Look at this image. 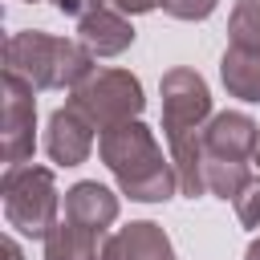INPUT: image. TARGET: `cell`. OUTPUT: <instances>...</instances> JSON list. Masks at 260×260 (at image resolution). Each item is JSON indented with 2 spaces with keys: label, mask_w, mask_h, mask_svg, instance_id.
Returning <instances> with one entry per match:
<instances>
[{
  "label": "cell",
  "mask_w": 260,
  "mask_h": 260,
  "mask_svg": "<svg viewBox=\"0 0 260 260\" xmlns=\"http://www.w3.org/2000/svg\"><path fill=\"white\" fill-rule=\"evenodd\" d=\"M98 158L118 183V195L134 203H167L179 191V175L171 154H162L154 130L134 118L98 134Z\"/></svg>",
  "instance_id": "1"
},
{
  "label": "cell",
  "mask_w": 260,
  "mask_h": 260,
  "mask_svg": "<svg viewBox=\"0 0 260 260\" xmlns=\"http://www.w3.org/2000/svg\"><path fill=\"white\" fill-rule=\"evenodd\" d=\"M98 57L77 37H57L45 28H20L4 41V73L24 77L37 93L41 89H65L73 93L98 65Z\"/></svg>",
  "instance_id": "2"
},
{
  "label": "cell",
  "mask_w": 260,
  "mask_h": 260,
  "mask_svg": "<svg viewBox=\"0 0 260 260\" xmlns=\"http://www.w3.org/2000/svg\"><path fill=\"white\" fill-rule=\"evenodd\" d=\"M0 203H4L8 228L28 236V240H45L61 223V207H65L61 191H57L53 167H41V162L4 167V175H0Z\"/></svg>",
  "instance_id": "3"
},
{
  "label": "cell",
  "mask_w": 260,
  "mask_h": 260,
  "mask_svg": "<svg viewBox=\"0 0 260 260\" xmlns=\"http://www.w3.org/2000/svg\"><path fill=\"white\" fill-rule=\"evenodd\" d=\"M69 106H77V110L98 126V134H102V130H110V126L134 122V118L146 110V93H142V81H138L130 69L98 65V69L69 93Z\"/></svg>",
  "instance_id": "4"
},
{
  "label": "cell",
  "mask_w": 260,
  "mask_h": 260,
  "mask_svg": "<svg viewBox=\"0 0 260 260\" xmlns=\"http://www.w3.org/2000/svg\"><path fill=\"white\" fill-rule=\"evenodd\" d=\"M158 98H162V138H183V134H195L211 122V89L203 81L199 69L191 65H175L162 73L158 81Z\"/></svg>",
  "instance_id": "5"
},
{
  "label": "cell",
  "mask_w": 260,
  "mask_h": 260,
  "mask_svg": "<svg viewBox=\"0 0 260 260\" xmlns=\"http://www.w3.org/2000/svg\"><path fill=\"white\" fill-rule=\"evenodd\" d=\"M37 89L16 77L4 73V122H0V158L4 167H20L32 162L37 150Z\"/></svg>",
  "instance_id": "6"
},
{
  "label": "cell",
  "mask_w": 260,
  "mask_h": 260,
  "mask_svg": "<svg viewBox=\"0 0 260 260\" xmlns=\"http://www.w3.org/2000/svg\"><path fill=\"white\" fill-rule=\"evenodd\" d=\"M93 142H98V126L77 110V106H57L45 122V154L49 162L57 167H81L89 154H93Z\"/></svg>",
  "instance_id": "7"
},
{
  "label": "cell",
  "mask_w": 260,
  "mask_h": 260,
  "mask_svg": "<svg viewBox=\"0 0 260 260\" xmlns=\"http://www.w3.org/2000/svg\"><path fill=\"white\" fill-rule=\"evenodd\" d=\"M256 142H260V126H256V118L244 114V110H219V114H211V122L203 126V146H207V154H215V158L252 162Z\"/></svg>",
  "instance_id": "8"
},
{
  "label": "cell",
  "mask_w": 260,
  "mask_h": 260,
  "mask_svg": "<svg viewBox=\"0 0 260 260\" xmlns=\"http://www.w3.org/2000/svg\"><path fill=\"white\" fill-rule=\"evenodd\" d=\"M118 211H122V199L118 191H110L106 183L98 179H81L65 191V215L69 223L77 228H93V232H110L118 223Z\"/></svg>",
  "instance_id": "9"
},
{
  "label": "cell",
  "mask_w": 260,
  "mask_h": 260,
  "mask_svg": "<svg viewBox=\"0 0 260 260\" xmlns=\"http://www.w3.org/2000/svg\"><path fill=\"white\" fill-rule=\"evenodd\" d=\"M77 41L93 53V57H122L134 45V24L130 16H122L118 8L102 4L98 12L77 20Z\"/></svg>",
  "instance_id": "10"
},
{
  "label": "cell",
  "mask_w": 260,
  "mask_h": 260,
  "mask_svg": "<svg viewBox=\"0 0 260 260\" xmlns=\"http://www.w3.org/2000/svg\"><path fill=\"white\" fill-rule=\"evenodd\" d=\"M45 260H114V232H93L61 219L45 240Z\"/></svg>",
  "instance_id": "11"
},
{
  "label": "cell",
  "mask_w": 260,
  "mask_h": 260,
  "mask_svg": "<svg viewBox=\"0 0 260 260\" xmlns=\"http://www.w3.org/2000/svg\"><path fill=\"white\" fill-rule=\"evenodd\" d=\"M114 260H179L171 236L154 219H130L114 232Z\"/></svg>",
  "instance_id": "12"
},
{
  "label": "cell",
  "mask_w": 260,
  "mask_h": 260,
  "mask_svg": "<svg viewBox=\"0 0 260 260\" xmlns=\"http://www.w3.org/2000/svg\"><path fill=\"white\" fill-rule=\"evenodd\" d=\"M219 81L232 98L260 106V49L228 45L223 57H219Z\"/></svg>",
  "instance_id": "13"
},
{
  "label": "cell",
  "mask_w": 260,
  "mask_h": 260,
  "mask_svg": "<svg viewBox=\"0 0 260 260\" xmlns=\"http://www.w3.org/2000/svg\"><path fill=\"white\" fill-rule=\"evenodd\" d=\"M248 183H252V162L207 154V195H215V199H223V203H228V199L236 203Z\"/></svg>",
  "instance_id": "14"
},
{
  "label": "cell",
  "mask_w": 260,
  "mask_h": 260,
  "mask_svg": "<svg viewBox=\"0 0 260 260\" xmlns=\"http://www.w3.org/2000/svg\"><path fill=\"white\" fill-rule=\"evenodd\" d=\"M228 45L260 49V0H236L228 16Z\"/></svg>",
  "instance_id": "15"
},
{
  "label": "cell",
  "mask_w": 260,
  "mask_h": 260,
  "mask_svg": "<svg viewBox=\"0 0 260 260\" xmlns=\"http://www.w3.org/2000/svg\"><path fill=\"white\" fill-rule=\"evenodd\" d=\"M219 8V0H162V12L175 20H207Z\"/></svg>",
  "instance_id": "16"
},
{
  "label": "cell",
  "mask_w": 260,
  "mask_h": 260,
  "mask_svg": "<svg viewBox=\"0 0 260 260\" xmlns=\"http://www.w3.org/2000/svg\"><path fill=\"white\" fill-rule=\"evenodd\" d=\"M236 219L244 228H260V179H252L244 187V195L236 199Z\"/></svg>",
  "instance_id": "17"
},
{
  "label": "cell",
  "mask_w": 260,
  "mask_h": 260,
  "mask_svg": "<svg viewBox=\"0 0 260 260\" xmlns=\"http://www.w3.org/2000/svg\"><path fill=\"white\" fill-rule=\"evenodd\" d=\"M106 0H53V8L61 12V16H73V20H81V16H89V12H98Z\"/></svg>",
  "instance_id": "18"
},
{
  "label": "cell",
  "mask_w": 260,
  "mask_h": 260,
  "mask_svg": "<svg viewBox=\"0 0 260 260\" xmlns=\"http://www.w3.org/2000/svg\"><path fill=\"white\" fill-rule=\"evenodd\" d=\"M110 8H118L122 16H146L154 8H162V0H106Z\"/></svg>",
  "instance_id": "19"
},
{
  "label": "cell",
  "mask_w": 260,
  "mask_h": 260,
  "mask_svg": "<svg viewBox=\"0 0 260 260\" xmlns=\"http://www.w3.org/2000/svg\"><path fill=\"white\" fill-rule=\"evenodd\" d=\"M244 260H260V236L248 244V252H244Z\"/></svg>",
  "instance_id": "20"
},
{
  "label": "cell",
  "mask_w": 260,
  "mask_h": 260,
  "mask_svg": "<svg viewBox=\"0 0 260 260\" xmlns=\"http://www.w3.org/2000/svg\"><path fill=\"white\" fill-rule=\"evenodd\" d=\"M252 162H256V167H260V142H256V154H252Z\"/></svg>",
  "instance_id": "21"
},
{
  "label": "cell",
  "mask_w": 260,
  "mask_h": 260,
  "mask_svg": "<svg viewBox=\"0 0 260 260\" xmlns=\"http://www.w3.org/2000/svg\"><path fill=\"white\" fill-rule=\"evenodd\" d=\"M28 4H41V0H28Z\"/></svg>",
  "instance_id": "22"
}]
</instances>
